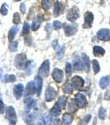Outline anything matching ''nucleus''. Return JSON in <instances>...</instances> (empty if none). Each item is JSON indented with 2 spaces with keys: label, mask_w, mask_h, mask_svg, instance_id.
Instances as JSON below:
<instances>
[{
  "label": "nucleus",
  "mask_w": 110,
  "mask_h": 125,
  "mask_svg": "<svg viewBox=\"0 0 110 125\" xmlns=\"http://www.w3.org/2000/svg\"><path fill=\"white\" fill-rule=\"evenodd\" d=\"M27 56L24 53L18 54L15 57L14 59V64L16 68H17L18 69H24L27 65Z\"/></svg>",
  "instance_id": "nucleus-1"
},
{
  "label": "nucleus",
  "mask_w": 110,
  "mask_h": 125,
  "mask_svg": "<svg viewBox=\"0 0 110 125\" xmlns=\"http://www.w3.org/2000/svg\"><path fill=\"white\" fill-rule=\"evenodd\" d=\"M67 19L70 22H75L79 17V10L77 7H73L67 12Z\"/></svg>",
  "instance_id": "nucleus-2"
},
{
  "label": "nucleus",
  "mask_w": 110,
  "mask_h": 125,
  "mask_svg": "<svg viewBox=\"0 0 110 125\" xmlns=\"http://www.w3.org/2000/svg\"><path fill=\"white\" fill-rule=\"evenodd\" d=\"M38 73L40 76L44 78H47L50 73V61L49 60H45L44 62L41 64V68L38 70Z\"/></svg>",
  "instance_id": "nucleus-3"
},
{
  "label": "nucleus",
  "mask_w": 110,
  "mask_h": 125,
  "mask_svg": "<svg viewBox=\"0 0 110 125\" xmlns=\"http://www.w3.org/2000/svg\"><path fill=\"white\" fill-rule=\"evenodd\" d=\"M7 118H8V119L9 120L10 124H15L16 123H17V114H16L14 108L12 106H10L7 108Z\"/></svg>",
  "instance_id": "nucleus-4"
},
{
  "label": "nucleus",
  "mask_w": 110,
  "mask_h": 125,
  "mask_svg": "<svg viewBox=\"0 0 110 125\" xmlns=\"http://www.w3.org/2000/svg\"><path fill=\"white\" fill-rule=\"evenodd\" d=\"M56 94L57 91L55 89L52 87H48L46 90V95H45V98H46V101L50 102V101H52L56 97Z\"/></svg>",
  "instance_id": "nucleus-5"
},
{
  "label": "nucleus",
  "mask_w": 110,
  "mask_h": 125,
  "mask_svg": "<svg viewBox=\"0 0 110 125\" xmlns=\"http://www.w3.org/2000/svg\"><path fill=\"white\" fill-rule=\"evenodd\" d=\"M98 39L103 41H109L110 40V29H102L97 33Z\"/></svg>",
  "instance_id": "nucleus-6"
},
{
  "label": "nucleus",
  "mask_w": 110,
  "mask_h": 125,
  "mask_svg": "<svg viewBox=\"0 0 110 125\" xmlns=\"http://www.w3.org/2000/svg\"><path fill=\"white\" fill-rule=\"evenodd\" d=\"M63 28H64V30H65V33L66 36H73L75 35V33L77 32V26L76 25H71V24H67V23H65L63 25Z\"/></svg>",
  "instance_id": "nucleus-7"
},
{
  "label": "nucleus",
  "mask_w": 110,
  "mask_h": 125,
  "mask_svg": "<svg viewBox=\"0 0 110 125\" xmlns=\"http://www.w3.org/2000/svg\"><path fill=\"white\" fill-rule=\"evenodd\" d=\"M75 104L79 108H85L87 105V100L85 96L82 94H77L75 95Z\"/></svg>",
  "instance_id": "nucleus-8"
},
{
  "label": "nucleus",
  "mask_w": 110,
  "mask_h": 125,
  "mask_svg": "<svg viewBox=\"0 0 110 125\" xmlns=\"http://www.w3.org/2000/svg\"><path fill=\"white\" fill-rule=\"evenodd\" d=\"M43 19H44V15L42 13H40V14L37 15V18H36L32 22V24H31V29H32L33 31H36V30L38 29L39 27L41 26V23H42Z\"/></svg>",
  "instance_id": "nucleus-9"
},
{
  "label": "nucleus",
  "mask_w": 110,
  "mask_h": 125,
  "mask_svg": "<svg viewBox=\"0 0 110 125\" xmlns=\"http://www.w3.org/2000/svg\"><path fill=\"white\" fill-rule=\"evenodd\" d=\"M93 20H94L93 13H90V12H86L85 13V23L83 24V27L85 28V29L90 28L92 23H93Z\"/></svg>",
  "instance_id": "nucleus-10"
},
{
  "label": "nucleus",
  "mask_w": 110,
  "mask_h": 125,
  "mask_svg": "<svg viewBox=\"0 0 110 125\" xmlns=\"http://www.w3.org/2000/svg\"><path fill=\"white\" fill-rule=\"evenodd\" d=\"M84 79L82 78H80L79 76H75L72 78V86L74 87L76 89H80L82 88V87L84 86Z\"/></svg>",
  "instance_id": "nucleus-11"
},
{
  "label": "nucleus",
  "mask_w": 110,
  "mask_h": 125,
  "mask_svg": "<svg viewBox=\"0 0 110 125\" xmlns=\"http://www.w3.org/2000/svg\"><path fill=\"white\" fill-rule=\"evenodd\" d=\"M64 73L63 71L59 68H55L52 71V78L56 83H61L63 80Z\"/></svg>",
  "instance_id": "nucleus-12"
},
{
  "label": "nucleus",
  "mask_w": 110,
  "mask_h": 125,
  "mask_svg": "<svg viewBox=\"0 0 110 125\" xmlns=\"http://www.w3.org/2000/svg\"><path fill=\"white\" fill-rule=\"evenodd\" d=\"M42 84H43L42 78H41L40 75H37L35 78V86H36V92H37V94L38 97L41 94V89H42Z\"/></svg>",
  "instance_id": "nucleus-13"
},
{
  "label": "nucleus",
  "mask_w": 110,
  "mask_h": 125,
  "mask_svg": "<svg viewBox=\"0 0 110 125\" xmlns=\"http://www.w3.org/2000/svg\"><path fill=\"white\" fill-rule=\"evenodd\" d=\"M23 94V85L21 83L17 84L13 88V94L17 99H20Z\"/></svg>",
  "instance_id": "nucleus-14"
},
{
  "label": "nucleus",
  "mask_w": 110,
  "mask_h": 125,
  "mask_svg": "<svg viewBox=\"0 0 110 125\" xmlns=\"http://www.w3.org/2000/svg\"><path fill=\"white\" fill-rule=\"evenodd\" d=\"M82 58H83V68H85V70L86 72H89L90 70V60L89 58L88 57V55L86 53H83L82 54Z\"/></svg>",
  "instance_id": "nucleus-15"
},
{
  "label": "nucleus",
  "mask_w": 110,
  "mask_h": 125,
  "mask_svg": "<svg viewBox=\"0 0 110 125\" xmlns=\"http://www.w3.org/2000/svg\"><path fill=\"white\" fill-rule=\"evenodd\" d=\"M36 92V86L34 82H29L26 87V93L27 95H32Z\"/></svg>",
  "instance_id": "nucleus-16"
},
{
  "label": "nucleus",
  "mask_w": 110,
  "mask_h": 125,
  "mask_svg": "<svg viewBox=\"0 0 110 125\" xmlns=\"http://www.w3.org/2000/svg\"><path fill=\"white\" fill-rule=\"evenodd\" d=\"M74 69L76 71H80L83 69V62L79 57H77L74 60Z\"/></svg>",
  "instance_id": "nucleus-17"
},
{
  "label": "nucleus",
  "mask_w": 110,
  "mask_h": 125,
  "mask_svg": "<svg viewBox=\"0 0 110 125\" xmlns=\"http://www.w3.org/2000/svg\"><path fill=\"white\" fill-rule=\"evenodd\" d=\"M110 83V77L109 76H104V77L101 78L100 81H99V86L101 88H106L109 87Z\"/></svg>",
  "instance_id": "nucleus-18"
},
{
  "label": "nucleus",
  "mask_w": 110,
  "mask_h": 125,
  "mask_svg": "<svg viewBox=\"0 0 110 125\" xmlns=\"http://www.w3.org/2000/svg\"><path fill=\"white\" fill-rule=\"evenodd\" d=\"M93 53H94V56L100 57V56L104 55L105 50L102 47H99V46H94V49H93Z\"/></svg>",
  "instance_id": "nucleus-19"
},
{
  "label": "nucleus",
  "mask_w": 110,
  "mask_h": 125,
  "mask_svg": "<svg viewBox=\"0 0 110 125\" xmlns=\"http://www.w3.org/2000/svg\"><path fill=\"white\" fill-rule=\"evenodd\" d=\"M18 31H19V27H17V26H14V27L11 28V29L8 32V39L10 41H13L14 37L16 36V34L17 33Z\"/></svg>",
  "instance_id": "nucleus-20"
},
{
  "label": "nucleus",
  "mask_w": 110,
  "mask_h": 125,
  "mask_svg": "<svg viewBox=\"0 0 110 125\" xmlns=\"http://www.w3.org/2000/svg\"><path fill=\"white\" fill-rule=\"evenodd\" d=\"M25 104H26V106H27V109H31V108H33L34 107H36L37 103H36V100H34L33 98H26V100H25Z\"/></svg>",
  "instance_id": "nucleus-21"
},
{
  "label": "nucleus",
  "mask_w": 110,
  "mask_h": 125,
  "mask_svg": "<svg viewBox=\"0 0 110 125\" xmlns=\"http://www.w3.org/2000/svg\"><path fill=\"white\" fill-rule=\"evenodd\" d=\"M35 62L33 61H29L27 62V65H26V70H27V73L30 75L31 74V73L33 72V70L35 69Z\"/></svg>",
  "instance_id": "nucleus-22"
},
{
  "label": "nucleus",
  "mask_w": 110,
  "mask_h": 125,
  "mask_svg": "<svg viewBox=\"0 0 110 125\" xmlns=\"http://www.w3.org/2000/svg\"><path fill=\"white\" fill-rule=\"evenodd\" d=\"M72 121H73V118L70 114H65L63 115V123L65 125H71Z\"/></svg>",
  "instance_id": "nucleus-23"
},
{
  "label": "nucleus",
  "mask_w": 110,
  "mask_h": 125,
  "mask_svg": "<svg viewBox=\"0 0 110 125\" xmlns=\"http://www.w3.org/2000/svg\"><path fill=\"white\" fill-rule=\"evenodd\" d=\"M63 91L65 93V94H71L73 92V86L70 82H66L65 83V85L63 86Z\"/></svg>",
  "instance_id": "nucleus-24"
},
{
  "label": "nucleus",
  "mask_w": 110,
  "mask_h": 125,
  "mask_svg": "<svg viewBox=\"0 0 110 125\" xmlns=\"http://www.w3.org/2000/svg\"><path fill=\"white\" fill-rule=\"evenodd\" d=\"M66 102H67V97L61 96V98H60V99H59V101H58L57 104H58V106H59L61 108H64L65 107Z\"/></svg>",
  "instance_id": "nucleus-25"
},
{
  "label": "nucleus",
  "mask_w": 110,
  "mask_h": 125,
  "mask_svg": "<svg viewBox=\"0 0 110 125\" xmlns=\"http://www.w3.org/2000/svg\"><path fill=\"white\" fill-rule=\"evenodd\" d=\"M61 114V108L58 106V104H56L55 106L53 107L51 109V114H52L54 116H58Z\"/></svg>",
  "instance_id": "nucleus-26"
},
{
  "label": "nucleus",
  "mask_w": 110,
  "mask_h": 125,
  "mask_svg": "<svg viewBox=\"0 0 110 125\" xmlns=\"http://www.w3.org/2000/svg\"><path fill=\"white\" fill-rule=\"evenodd\" d=\"M16 80V76L13 74H7L3 77V82L5 83H12Z\"/></svg>",
  "instance_id": "nucleus-27"
},
{
  "label": "nucleus",
  "mask_w": 110,
  "mask_h": 125,
  "mask_svg": "<svg viewBox=\"0 0 110 125\" xmlns=\"http://www.w3.org/2000/svg\"><path fill=\"white\" fill-rule=\"evenodd\" d=\"M60 12H61V5L58 1H55V5H54V16H59Z\"/></svg>",
  "instance_id": "nucleus-28"
},
{
  "label": "nucleus",
  "mask_w": 110,
  "mask_h": 125,
  "mask_svg": "<svg viewBox=\"0 0 110 125\" xmlns=\"http://www.w3.org/2000/svg\"><path fill=\"white\" fill-rule=\"evenodd\" d=\"M41 4H42V7L44 9L48 10L51 8V0H42V1H41Z\"/></svg>",
  "instance_id": "nucleus-29"
},
{
  "label": "nucleus",
  "mask_w": 110,
  "mask_h": 125,
  "mask_svg": "<svg viewBox=\"0 0 110 125\" xmlns=\"http://www.w3.org/2000/svg\"><path fill=\"white\" fill-rule=\"evenodd\" d=\"M92 63H93V68H94V71L95 73H98L100 70V67H99V63L97 60H93L92 61Z\"/></svg>",
  "instance_id": "nucleus-30"
},
{
  "label": "nucleus",
  "mask_w": 110,
  "mask_h": 125,
  "mask_svg": "<svg viewBox=\"0 0 110 125\" xmlns=\"http://www.w3.org/2000/svg\"><path fill=\"white\" fill-rule=\"evenodd\" d=\"M106 116H107V112H106V109L104 108H100L99 110V117L101 119H104L106 118Z\"/></svg>",
  "instance_id": "nucleus-31"
},
{
  "label": "nucleus",
  "mask_w": 110,
  "mask_h": 125,
  "mask_svg": "<svg viewBox=\"0 0 110 125\" xmlns=\"http://www.w3.org/2000/svg\"><path fill=\"white\" fill-rule=\"evenodd\" d=\"M17 46H18V42L17 41L11 42V43L9 45V49L12 52H16L17 50Z\"/></svg>",
  "instance_id": "nucleus-32"
},
{
  "label": "nucleus",
  "mask_w": 110,
  "mask_h": 125,
  "mask_svg": "<svg viewBox=\"0 0 110 125\" xmlns=\"http://www.w3.org/2000/svg\"><path fill=\"white\" fill-rule=\"evenodd\" d=\"M30 29H31V26L29 25V23H24L23 24V35H26V34H28Z\"/></svg>",
  "instance_id": "nucleus-33"
},
{
  "label": "nucleus",
  "mask_w": 110,
  "mask_h": 125,
  "mask_svg": "<svg viewBox=\"0 0 110 125\" xmlns=\"http://www.w3.org/2000/svg\"><path fill=\"white\" fill-rule=\"evenodd\" d=\"M77 110V105L76 104H75L74 102H71L69 104V111L71 112V114H74Z\"/></svg>",
  "instance_id": "nucleus-34"
},
{
  "label": "nucleus",
  "mask_w": 110,
  "mask_h": 125,
  "mask_svg": "<svg viewBox=\"0 0 110 125\" xmlns=\"http://www.w3.org/2000/svg\"><path fill=\"white\" fill-rule=\"evenodd\" d=\"M90 118H91V115H90V114H88V115L85 116L83 118H82V120H81V122H80V124H79V125H87L88 123H89V120H90Z\"/></svg>",
  "instance_id": "nucleus-35"
},
{
  "label": "nucleus",
  "mask_w": 110,
  "mask_h": 125,
  "mask_svg": "<svg viewBox=\"0 0 110 125\" xmlns=\"http://www.w3.org/2000/svg\"><path fill=\"white\" fill-rule=\"evenodd\" d=\"M8 11V9L7 3H3L1 7V9H0V13H1V14H3V15H7Z\"/></svg>",
  "instance_id": "nucleus-36"
},
{
  "label": "nucleus",
  "mask_w": 110,
  "mask_h": 125,
  "mask_svg": "<svg viewBox=\"0 0 110 125\" xmlns=\"http://www.w3.org/2000/svg\"><path fill=\"white\" fill-rule=\"evenodd\" d=\"M44 123H45L46 125H51V123H52V118L50 114H47L46 115V117L44 118Z\"/></svg>",
  "instance_id": "nucleus-37"
},
{
  "label": "nucleus",
  "mask_w": 110,
  "mask_h": 125,
  "mask_svg": "<svg viewBox=\"0 0 110 125\" xmlns=\"http://www.w3.org/2000/svg\"><path fill=\"white\" fill-rule=\"evenodd\" d=\"M20 22H21V19H20V15L19 13H15L14 15H13V23L15 24H19Z\"/></svg>",
  "instance_id": "nucleus-38"
},
{
  "label": "nucleus",
  "mask_w": 110,
  "mask_h": 125,
  "mask_svg": "<svg viewBox=\"0 0 110 125\" xmlns=\"http://www.w3.org/2000/svg\"><path fill=\"white\" fill-rule=\"evenodd\" d=\"M56 50H57V54H56L57 58H59V59H61V58H62L63 55H64V49H63V48H57Z\"/></svg>",
  "instance_id": "nucleus-39"
},
{
  "label": "nucleus",
  "mask_w": 110,
  "mask_h": 125,
  "mask_svg": "<svg viewBox=\"0 0 110 125\" xmlns=\"http://www.w3.org/2000/svg\"><path fill=\"white\" fill-rule=\"evenodd\" d=\"M53 28H54V29H55V30H59L62 28V24H61V23L60 21H55L53 23Z\"/></svg>",
  "instance_id": "nucleus-40"
},
{
  "label": "nucleus",
  "mask_w": 110,
  "mask_h": 125,
  "mask_svg": "<svg viewBox=\"0 0 110 125\" xmlns=\"http://www.w3.org/2000/svg\"><path fill=\"white\" fill-rule=\"evenodd\" d=\"M25 121L28 125H31L32 124V118L31 116L30 115L28 114H26V116H25Z\"/></svg>",
  "instance_id": "nucleus-41"
},
{
  "label": "nucleus",
  "mask_w": 110,
  "mask_h": 125,
  "mask_svg": "<svg viewBox=\"0 0 110 125\" xmlns=\"http://www.w3.org/2000/svg\"><path fill=\"white\" fill-rule=\"evenodd\" d=\"M72 71V66L70 62H66L65 64V72H66L67 74H70Z\"/></svg>",
  "instance_id": "nucleus-42"
},
{
  "label": "nucleus",
  "mask_w": 110,
  "mask_h": 125,
  "mask_svg": "<svg viewBox=\"0 0 110 125\" xmlns=\"http://www.w3.org/2000/svg\"><path fill=\"white\" fill-rule=\"evenodd\" d=\"M3 112H4V104L3 100L0 98V114H3Z\"/></svg>",
  "instance_id": "nucleus-43"
},
{
  "label": "nucleus",
  "mask_w": 110,
  "mask_h": 125,
  "mask_svg": "<svg viewBox=\"0 0 110 125\" xmlns=\"http://www.w3.org/2000/svg\"><path fill=\"white\" fill-rule=\"evenodd\" d=\"M104 99L105 100H109L110 99V88L106 91L105 94H104Z\"/></svg>",
  "instance_id": "nucleus-44"
},
{
  "label": "nucleus",
  "mask_w": 110,
  "mask_h": 125,
  "mask_svg": "<svg viewBox=\"0 0 110 125\" xmlns=\"http://www.w3.org/2000/svg\"><path fill=\"white\" fill-rule=\"evenodd\" d=\"M20 9H21V12L23 13H26V5L24 3H22L21 6H20Z\"/></svg>",
  "instance_id": "nucleus-45"
},
{
  "label": "nucleus",
  "mask_w": 110,
  "mask_h": 125,
  "mask_svg": "<svg viewBox=\"0 0 110 125\" xmlns=\"http://www.w3.org/2000/svg\"><path fill=\"white\" fill-rule=\"evenodd\" d=\"M55 125H57V124L59 125V124H60V121H59V119H56V120L55 121Z\"/></svg>",
  "instance_id": "nucleus-46"
},
{
  "label": "nucleus",
  "mask_w": 110,
  "mask_h": 125,
  "mask_svg": "<svg viewBox=\"0 0 110 125\" xmlns=\"http://www.w3.org/2000/svg\"><path fill=\"white\" fill-rule=\"evenodd\" d=\"M2 73H3V69H2V68H0V77H1Z\"/></svg>",
  "instance_id": "nucleus-47"
},
{
  "label": "nucleus",
  "mask_w": 110,
  "mask_h": 125,
  "mask_svg": "<svg viewBox=\"0 0 110 125\" xmlns=\"http://www.w3.org/2000/svg\"><path fill=\"white\" fill-rule=\"evenodd\" d=\"M37 125H41V124H40V123H39V124H37Z\"/></svg>",
  "instance_id": "nucleus-48"
},
{
  "label": "nucleus",
  "mask_w": 110,
  "mask_h": 125,
  "mask_svg": "<svg viewBox=\"0 0 110 125\" xmlns=\"http://www.w3.org/2000/svg\"><path fill=\"white\" fill-rule=\"evenodd\" d=\"M15 1H17H17H20V0H15Z\"/></svg>",
  "instance_id": "nucleus-49"
},
{
  "label": "nucleus",
  "mask_w": 110,
  "mask_h": 125,
  "mask_svg": "<svg viewBox=\"0 0 110 125\" xmlns=\"http://www.w3.org/2000/svg\"><path fill=\"white\" fill-rule=\"evenodd\" d=\"M9 125H14V124H10Z\"/></svg>",
  "instance_id": "nucleus-50"
}]
</instances>
